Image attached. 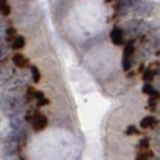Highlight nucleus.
<instances>
[{"label":"nucleus","instance_id":"nucleus-1","mask_svg":"<svg viewBox=\"0 0 160 160\" xmlns=\"http://www.w3.org/2000/svg\"><path fill=\"white\" fill-rule=\"evenodd\" d=\"M0 105H2L3 111H4L7 115H10L11 118H13V117H18V114L22 112L25 102H24V100H21L20 97L6 96V97H3L2 98Z\"/></svg>","mask_w":160,"mask_h":160},{"label":"nucleus","instance_id":"nucleus-2","mask_svg":"<svg viewBox=\"0 0 160 160\" xmlns=\"http://www.w3.org/2000/svg\"><path fill=\"white\" fill-rule=\"evenodd\" d=\"M148 28H149V25L142 20H132V21L125 22L122 31H124V34H128L131 38H136L143 32H146Z\"/></svg>","mask_w":160,"mask_h":160},{"label":"nucleus","instance_id":"nucleus-3","mask_svg":"<svg viewBox=\"0 0 160 160\" xmlns=\"http://www.w3.org/2000/svg\"><path fill=\"white\" fill-rule=\"evenodd\" d=\"M27 118L30 119L31 125H32V128L35 131H42L48 125V118L45 115H42V114H39V112H32L31 115L28 114Z\"/></svg>","mask_w":160,"mask_h":160},{"label":"nucleus","instance_id":"nucleus-4","mask_svg":"<svg viewBox=\"0 0 160 160\" xmlns=\"http://www.w3.org/2000/svg\"><path fill=\"white\" fill-rule=\"evenodd\" d=\"M132 55H133V42L129 41L125 45L124 49V56H122V69L129 70L132 66Z\"/></svg>","mask_w":160,"mask_h":160},{"label":"nucleus","instance_id":"nucleus-5","mask_svg":"<svg viewBox=\"0 0 160 160\" xmlns=\"http://www.w3.org/2000/svg\"><path fill=\"white\" fill-rule=\"evenodd\" d=\"M110 37H111V41H112L114 45H117V47H119V45H124L125 34H124V31H122V28L114 27L112 30H111Z\"/></svg>","mask_w":160,"mask_h":160},{"label":"nucleus","instance_id":"nucleus-6","mask_svg":"<svg viewBox=\"0 0 160 160\" xmlns=\"http://www.w3.org/2000/svg\"><path fill=\"white\" fill-rule=\"evenodd\" d=\"M133 6H135V13L136 14H148L149 13V10H150V3H148V2H135L133 3Z\"/></svg>","mask_w":160,"mask_h":160},{"label":"nucleus","instance_id":"nucleus-7","mask_svg":"<svg viewBox=\"0 0 160 160\" xmlns=\"http://www.w3.org/2000/svg\"><path fill=\"white\" fill-rule=\"evenodd\" d=\"M159 124V121L155 118V117H145V118H142L141 121V127L143 128V129H149V128H156Z\"/></svg>","mask_w":160,"mask_h":160},{"label":"nucleus","instance_id":"nucleus-8","mask_svg":"<svg viewBox=\"0 0 160 160\" xmlns=\"http://www.w3.org/2000/svg\"><path fill=\"white\" fill-rule=\"evenodd\" d=\"M13 63H14V66H17V68H25L28 65V59L25 58L22 53H16V55L13 56Z\"/></svg>","mask_w":160,"mask_h":160},{"label":"nucleus","instance_id":"nucleus-9","mask_svg":"<svg viewBox=\"0 0 160 160\" xmlns=\"http://www.w3.org/2000/svg\"><path fill=\"white\" fill-rule=\"evenodd\" d=\"M142 91H143V93H146V94H149V96H152L153 98H158V97H159V91L156 90V88L153 87V86L148 84V83L143 86V88H142Z\"/></svg>","mask_w":160,"mask_h":160},{"label":"nucleus","instance_id":"nucleus-10","mask_svg":"<svg viewBox=\"0 0 160 160\" xmlns=\"http://www.w3.org/2000/svg\"><path fill=\"white\" fill-rule=\"evenodd\" d=\"M11 44H13L11 47H13L14 49H21V48H24V45H25V39H24V37L17 35L16 39H14Z\"/></svg>","mask_w":160,"mask_h":160},{"label":"nucleus","instance_id":"nucleus-11","mask_svg":"<svg viewBox=\"0 0 160 160\" xmlns=\"http://www.w3.org/2000/svg\"><path fill=\"white\" fill-rule=\"evenodd\" d=\"M30 72H31V78H32V80L35 83H38L39 80H41V73H39V70H38V68L37 66H31Z\"/></svg>","mask_w":160,"mask_h":160},{"label":"nucleus","instance_id":"nucleus-12","mask_svg":"<svg viewBox=\"0 0 160 160\" xmlns=\"http://www.w3.org/2000/svg\"><path fill=\"white\" fill-rule=\"evenodd\" d=\"M153 153L150 150H145V152H139L136 156V160H152Z\"/></svg>","mask_w":160,"mask_h":160},{"label":"nucleus","instance_id":"nucleus-13","mask_svg":"<svg viewBox=\"0 0 160 160\" xmlns=\"http://www.w3.org/2000/svg\"><path fill=\"white\" fill-rule=\"evenodd\" d=\"M149 146H150V141H149V138H143V139H141L139 141V149L142 150V152H145V150H148L149 149Z\"/></svg>","mask_w":160,"mask_h":160},{"label":"nucleus","instance_id":"nucleus-14","mask_svg":"<svg viewBox=\"0 0 160 160\" xmlns=\"http://www.w3.org/2000/svg\"><path fill=\"white\" fill-rule=\"evenodd\" d=\"M153 78H155V72H153L152 68H149V69L145 70V73H143V80L145 82H150V80H153Z\"/></svg>","mask_w":160,"mask_h":160},{"label":"nucleus","instance_id":"nucleus-15","mask_svg":"<svg viewBox=\"0 0 160 160\" xmlns=\"http://www.w3.org/2000/svg\"><path fill=\"white\" fill-rule=\"evenodd\" d=\"M16 30L14 28H7V31H6V39L7 41H11L13 42L14 39H16Z\"/></svg>","mask_w":160,"mask_h":160},{"label":"nucleus","instance_id":"nucleus-16","mask_svg":"<svg viewBox=\"0 0 160 160\" xmlns=\"http://www.w3.org/2000/svg\"><path fill=\"white\" fill-rule=\"evenodd\" d=\"M0 11H2L3 16L10 14V6L7 4V2H0Z\"/></svg>","mask_w":160,"mask_h":160},{"label":"nucleus","instance_id":"nucleus-17","mask_svg":"<svg viewBox=\"0 0 160 160\" xmlns=\"http://www.w3.org/2000/svg\"><path fill=\"white\" fill-rule=\"evenodd\" d=\"M138 129H136L133 125H131V127L127 128V135H138Z\"/></svg>","mask_w":160,"mask_h":160},{"label":"nucleus","instance_id":"nucleus-18","mask_svg":"<svg viewBox=\"0 0 160 160\" xmlns=\"http://www.w3.org/2000/svg\"><path fill=\"white\" fill-rule=\"evenodd\" d=\"M4 56H6V49H4V47L2 45V42H0V61H2Z\"/></svg>","mask_w":160,"mask_h":160},{"label":"nucleus","instance_id":"nucleus-19","mask_svg":"<svg viewBox=\"0 0 160 160\" xmlns=\"http://www.w3.org/2000/svg\"><path fill=\"white\" fill-rule=\"evenodd\" d=\"M152 69H153V68H152ZM153 72H155V75H159L160 76V62L155 65V69H153Z\"/></svg>","mask_w":160,"mask_h":160},{"label":"nucleus","instance_id":"nucleus-20","mask_svg":"<svg viewBox=\"0 0 160 160\" xmlns=\"http://www.w3.org/2000/svg\"><path fill=\"white\" fill-rule=\"evenodd\" d=\"M48 102H49V101H48L47 98H41V100L38 101V104H39V105H45V104H48Z\"/></svg>","mask_w":160,"mask_h":160},{"label":"nucleus","instance_id":"nucleus-21","mask_svg":"<svg viewBox=\"0 0 160 160\" xmlns=\"http://www.w3.org/2000/svg\"><path fill=\"white\" fill-rule=\"evenodd\" d=\"M156 150H158V152L160 153V139H158V141H156Z\"/></svg>","mask_w":160,"mask_h":160},{"label":"nucleus","instance_id":"nucleus-22","mask_svg":"<svg viewBox=\"0 0 160 160\" xmlns=\"http://www.w3.org/2000/svg\"><path fill=\"white\" fill-rule=\"evenodd\" d=\"M156 131H158V132L160 133V122H159V124H158V127H156Z\"/></svg>","mask_w":160,"mask_h":160},{"label":"nucleus","instance_id":"nucleus-23","mask_svg":"<svg viewBox=\"0 0 160 160\" xmlns=\"http://www.w3.org/2000/svg\"><path fill=\"white\" fill-rule=\"evenodd\" d=\"M153 160H160V158H158V159H153Z\"/></svg>","mask_w":160,"mask_h":160},{"label":"nucleus","instance_id":"nucleus-24","mask_svg":"<svg viewBox=\"0 0 160 160\" xmlns=\"http://www.w3.org/2000/svg\"><path fill=\"white\" fill-rule=\"evenodd\" d=\"M159 88H160V83H159Z\"/></svg>","mask_w":160,"mask_h":160}]
</instances>
